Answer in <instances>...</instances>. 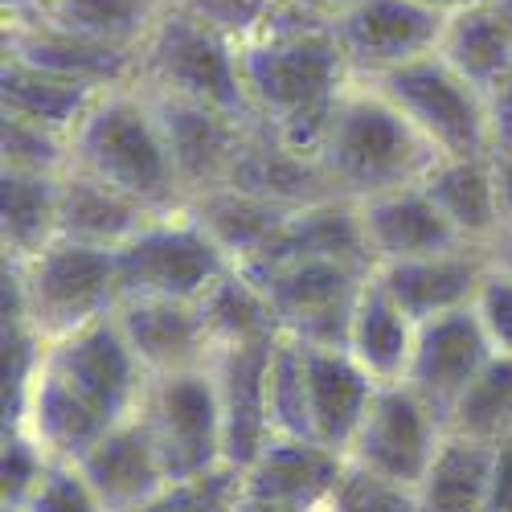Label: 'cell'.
<instances>
[{"instance_id": "cell-1", "label": "cell", "mask_w": 512, "mask_h": 512, "mask_svg": "<svg viewBox=\"0 0 512 512\" xmlns=\"http://www.w3.org/2000/svg\"><path fill=\"white\" fill-rule=\"evenodd\" d=\"M148 373L127 349L115 316L50 340L21 410L29 431L50 459L78 463L111 426L132 418L144 402Z\"/></svg>"}, {"instance_id": "cell-2", "label": "cell", "mask_w": 512, "mask_h": 512, "mask_svg": "<svg viewBox=\"0 0 512 512\" xmlns=\"http://www.w3.org/2000/svg\"><path fill=\"white\" fill-rule=\"evenodd\" d=\"M238 66L254 123L304 156L320 152L332 111L357 78L332 29L254 33L238 46Z\"/></svg>"}, {"instance_id": "cell-3", "label": "cell", "mask_w": 512, "mask_h": 512, "mask_svg": "<svg viewBox=\"0 0 512 512\" xmlns=\"http://www.w3.org/2000/svg\"><path fill=\"white\" fill-rule=\"evenodd\" d=\"M316 160L336 197L369 201L418 185L439 152L414 132L410 119L386 95L373 91L365 78H353V87L332 111Z\"/></svg>"}, {"instance_id": "cell-4", "label": "cell", "mask_w": 512, "mask_h": 512, "mask_svg": "<svg viewBox=\"0 0 512 512\" xmlns=\"http://www.w3.org/2000/svg\"><path fill=\"white\" fill-rule=\"evenodd\" d=\"M70 168L148 205L152 213L185 209L160 123L140 87H115L91 103L70 136Z\"/></svg>"}, {"instance_id": "cell-5", "label": "cell", "mask_w": 512, "mask_h": 512, "mask_svg": "<svg viewBox=\"0 0 512 512\" xmlns=\"http://www.w3.org/2000/svg\"><path fill=\"white\" fill-rule=\"evenodd\" d=\"M115 308V250L54 242L29 263H5V312H21L46 345L107 320Z\"/></svg>"}, {"instance_id": "cell-6", "label": "cell", "mask_w": 512, "mask_h": 512, "mask_svg": "<svg viewBox=\"0 0 512 512\" xmlns=\"http://www.w3.org/2000/svg\"><path fill=\"white\" fill-rule=\"evenodd\" d=\"M136 87L226 111L234 119H254L242 87L238 41L181 9L177 0H168V9L144 37Z\"/></svg>"}, {"instance_id": "cell-7", "label": "cell", "mask_w": 512, "mask_h": 512, "mask_svg": "<svg viewBox=\"0 0 512 512\" xmlns=\"http://www.w3.org/2000/svg\"><path fill=\"white\" fill-rule=\"evenodd\" d=\"M386 95L439 156H488V99L439 50L365 78Z\"/></svg>"}, {"instance_id": "cell-8", "label": "cell", "mask_w": 512, "mask_h": 512, "mask_svg": "<svg viewBox=\"0 0 512 512\" xmlns=\"http://www.w3.org/2000/svg\"><path fill=\"white\" fill-rule=\"evenodd\" d=\"M234 263L222 254L189 209L156 213V218L115 250L119 300H181L197 304Z\"/></svg>"}, {"instance_id": "cell-9", "label": "cell", "mask_w": 512, "mask_h": 512, "mask_svg": "<svg viewBox=\"0 0 512 512\" xmlns=\"http://www.w3.org/2000/svg\"><path fill=\"white\" fill-rule=\"evenodd\" d=\"M140 418L156 443L168 484L205 476L226 463L222 406H218V386H213L209 365L148 377Z\"/></svg>"}, {"instance_id": "cell-10", "label": "cell", "mask_w": 512, "mask_h": 512, "mask_svg": "<svg viewBox=\"0 0 512 512\" xmlns=\"http://www.w3.org/2000/svg\"><path fill=\"white\" fill-rule=\"evenodd\" d=\"M250 279L267 291V300L283 324V336L300 340L308 349H349L353 308L369 271L332 259H291Z\"/></svg>"}, {"instance_id": "cell-11", "label": "cell", "mask_w": 512, "mask_h": 512, "mask_svg": "<svg viewBox=\"0 0 512 512\" xmlns=\"http://www.w3.org/2000/svg\"><path fill=\"white\" fill-rule=\"evenodd\" d=\"M443 435L447 426L439 422V414L406 381H390V386H377L369 414L349 447V463L377 480L414 492L426 476V467H431Z\"/></svg>"}, {"instance_id": "cell-12", "label": "cell", "mask_w": 512, "mask_h": 512, "mask_svg": "<svg viewBox=\"0 0 512 512\" xmlns=\"http://www.w3.org/2000/svg\"><path fill=\"white\" fill-rule=\"evenodd\" d=\"M447 17L451 13L422 5V0H353L332 17V37L353 74L373 78L435 54Z\"/></svg>"}, {"instance_id": "cell-13", "label": "cell", "mask_w": 512, "mask_h": 512, "mask_svg": "<svg viewBox=\"0 0 512 512\" xmlns=\"http://www.w3.org/2000/svg\"><path fill=\"white\" fill-rule=\"evenodd\" d=\"M144 95L160 123V136H164V148H168V160H173V173L181 181L185 201L205 189L226 185L254 119H234L226 111L173 99V95H156V91H144Z\"/></svg>"}, {"instance_id": "cell-14", "label": "cell", "mask_w": 512, "mask_h": 512, "mask_svg": "<svg viewBox=\"0 0 512 512\" xmlns=\"http://www.w3.org/2000/svg\"><path fill=\"white\" fill-rule=\"evenodd\" d=\"M488 357H492V345L480 328V316L472 308H459V312L418 324L410 369L402 381L447 426L451 406L459 402V394L467 386H472V377L488 365Z\"/></svg>"}, {"instance_id": "cell-15", "label": "cell", "mask_w": 512, "mask_h": 512, "mask_svg": "<svg viewBox=\"0 0 512 512\" xmlns=\"http://www.w3.org/2000/svg\"><path fill=\"white\" fill-rule=\"evenodd\" d=\"M279 340H267V345L218 349L209 357V373H213L218 406H222L226 463L238 467V472H246V467L259 459V451L275 439L271 406H267V377H271V357H275Z\"/></svg>"}, {"instance_id": "cell-16", "label": "cell", "mask_w": 512, "mask_h": 512, "mask_svg": "<svg viewBox=\"0 0 512 512\" xmlns=\"http://www.w3.org/2000/svg\"><path fill=\"white\" fill-rule=\"evenodd\" d=\"M5 54L21 58L37 70H50V74H62L70 82H82V87H95V91L136 87V70H140L136 50L103 46V41L66 33V29L41 21V17H9Z\"/></svg>"}, {"instance_id": "cell-17", "label": "cell", "mask_w": 512, "mask_h": 512, "mask_svg": "<svg viewBox=\"0 0 512 512\" xmlns=\"http://www.w3.org/2000/svg\"><path fill=\"white\" fill-rule=\"evenodd\" d=\"M345 472H349V459L340 451H328L312 439L275 435L259 451V459L242 472V484L250 496L283 504L291 512H320L336 496Z\"/></svg>"}, {"instance_id": "cell-18", "label": "cell", "mask_w": 512, "mask_h": 512, "mask_svg": "<svg viewBox=\"0 0 512 512\" xmlns=\"http://www.w3.org/2000/svg\"><path fill=\"white\" fill-rule=\"evenodd\" d=\"M127 349L140 361L148 377L181 373V369H201L213 357L209 332L201 324L197 304L181 300H119L111 312Z\"/></svg>"}, {"instance_id": "cell-19", "label": "cell", "mask_w": 512, "mask_h": 512, "mask_svg": "<svg viewBox=\"0 0 512 512\" xmlns=\"http://www.w3.org/2000/svg\"><path fill=\"white\" fill-rule=\"evenodd\" d=\"M357 209H361L365 242L373 250L377 267L431 259V254H451L467 246L455 234V226L439 213V205L422 193V185H406L394 193L357 201Z\"/></svg>"}, {"instance_id": "cell-20", "label": "cell", "mask_w": 512, "mask_h": 512, "mask_svg": "<svg viewBox=\"0 0 512 512\" xmlns=\"http://www.w3.org/2000/svg\"><path fill=\"white\" fill-rule=\"evenodd\" d=\"M492 259L480 246H463L451 254H431V259H410V263H386L377 267V283L394 295V304L414 320L426 324L435 316L472 308L476 291L488 275Z\"/></svg>"}, {"instance_id": "cell-21", "label": "cell", "mask_w": 512, "mask_h": 512, "mask_svg": "<svg viewBox=\"0 0 512 512\" xmlns=\"http://www.w3.org/2000/svg\"><path fill=\"white\" fill-rule=\"evenodd\" d=\"M74 467L95 488L103 512H136L168 484L164 463L156 455V443L148 435L140 410L132 418H123L119 426H111Z\"/></svg>"}, {"instance_id": "cell-22", "label": "cell", "mask_w": 512, "mask_h": 512, "mask_svg": "<svg viewBox=\"0 0 512 512\" xmlns=\"http://www.w3.org/2000/svg\"><path fill=\"white\" fill-rule=\"evenodd\" d=\"M304 377H308L312 443L349 459V447L377 394V381L353 361L349 349H308V345H304Z\"/></svg>"}, {"instance_id": "cell-23", "label": "cell", "mask_w": 512, "mask_h": 512, "mask_svg": "<svg viewBox=\"0 0 512 512\" xmlns=\"http://www.w3.org/2000/svg\"><path fill=\"white\" fill-rule=\"evenodd\" d=\"M291 259H332V263H345V267H357V271L373 275L377 263H373V250L365 242V226H361L357 201L328 197V201L295 209L287 218V226L279 230V238L267 246L263 259H254L242 271L259 275V271L291 263Z\"/></svg>"}, {"instance_id": "cell-24", "label": "cell", "mask_w": 512, "mask_h": 512, "mask_svg": "<svg viewBox=\"0 0 512 512\" xmlns=\"http://www.w3.org/2000/svg\"><path fill=\"white\" fill-rule=\"evenodd\" d=\"M226 185L242 189L250 197L287 205V209H304V205L336 197L328 177H324V168H320V160L287 148L279 136L267 132L263 123H250V132H246V140L238 148V160L230 168Z\"/></svg>"}, {"instance_id": "cell-25", "label": "cell", "mask_w": 512, "mask_h": 512, "mask_svg": "<svg viewBox=\"0 0 512 512\" xmlns=\"http://www.w3.org/2000/svg\"><path fill=\"white\" fill-rule=\"evenodd\" d=\"M418 185L467 246L488 250L496 242L504 226V205L492 156H439Z\"/></svg>"}, {"instance_id": "cell-26", "label": "cell", "mask_w": 512, "mask_h": 512, "mask_svg": "<svg viewBox=\"0 0 512 512\" xmlns=\"http://www.w3.org/2000/svg\"><path fill=\"white\" fill-rule=\"evenodd\" d=\"M156 213L132 197L115 193L111 185L66 168L58 189V242H78L95 250H119L132 242Z\"/></svg>"}, {"instance_id": "cell-27", "label": "cell", "mask_w": 512, "mask_h": 512, "mask_svg": "<svg viewBox=\"0 0 512 512\" xmlns=\"http://www.w3.org/2000/svg\"><path fill=\"white\" fill-rule=\"evenodd\" d=\"M185 209H189V218L222 246V254L234 267H250L254 259H263L267 246L279 238V230L295 213L287 205L250 197V193L230 189V185H218V189H205V193L189 197Z\"/></svg>"}, {"instance_id": "cell-28", "label": "cell", "mask_w": 512, "mask_h": 512, "mask_svg": "<svg viewBox=\"0 0 512 512\" xmlns=\"http://www.w3.org/2000/svg\"><path fill=\"white\" fill-rule=\"evenodd\" d=\"M99 95L103 91L82 87V82H70L50 70H37L9 54H5V66H0V107H5V119L46 127V132L66 140L74 136L78 119L91 111Z\"/></svg>"}, {"instance_id": "cell-29", "label": "cell", "mask_w": 512, "mask_h": 512, "mask_svg": "<svg viewBox=\"0 0 512 512\" xmlns=\"http://www.w3.org/2000/svg\"><path fill=\"white\" fill-rule=\"evenodd\" d=\"M414 336H418V324L394 304V295L377 283V275H369L361 295H357L353 328H349L353 361L377 381V386H390V381H402L410 369Z\"/></svg>"}, {"instance_id": "cell-30", "label": "cell", "mask_w": 512, "mask_h": 512, "mask_svg": "<svg viewBox=\"0 0 512 512\" xmlns=\"http://www.w3.org/2000/svg\"><path fill=\"white\" fill-rule=\"evenodd\" d=\"M439 54L472 82L476 91H492L512 74V25L496 9V0H480L447 17Z\"/></svg>"}, {"instance_id": "cell-31", "label": "cell", "mask_w": 512, "mask_h": 512, "mask_svg": "<svg viewBox=\"0 0 512 512\" xmlns=\"http://www.w3.org/2000/svg\"><path fill=\"white\" fill-rule=\"evenodd\" d=\"M197 312H201V324L209 332L213 353L238 349V345H267V340L283 336V324L267 300V291L238 267H230L201 295Z\"/></svg>"}, {"instance_id": "cell-32", "label": "cell", "mask_w": 512, "mask_h": 512, "mask_svg": "<svg viewBox=\"0 0 512 512\" xmlns=\"http://www.w3.org/2000/svg\"><path fill=\"white\" fill-rule=\"evenodd\" d=\"M58 189L62 177L0 173V242L5 263H29L58 242Z\"/></svg>"}, {"instance_id": "cell-33", "label": "cell", "mask_w": 512, "mask_h": 512, "mask_svg": "<svg viewBox=\"0 0 512 512\" xmlns=\"http://www.w3.org/2000/svg\"><path fill=\"white\" fill-rule=\"evenodd\" d=\"M496 447L443 435L422 484L414 488L418 512H488Z\"/></svg>"}, {"instance_id": "cell-34", "label": "cell", "mask_w": 512, "mask_h": 512, "mask_svg": "<svg viewBox=\"0 0 512 512\" xmlns=\"http://www.w3.org/2000/svg\"><path fill=\"white\" fill-rule=\"evenodd\" d=\"M164 9L168 0H46L37 13H25V17H41L66 33L140 54L144 37L152 33Z\"/></svg>"}, {"instance_id": "cell-35", "label": "cell", "mask_w": 512, "mask_h": 512, "mask_svg": "<svg viewBox=\"0 0 512 512\" xmlns=\"http://www.w3.org/2000/svg\"><path fill=\"white\" fill-rule=\"evenodd\" d=\"M447 435L484 447L512 443V357L492 353L447 414Z\"/></svg>"}, {"instance_id": "cell-36", "label": "cell", "mask_w": 512, "mask_h": 512, "mask_svg": "<svg viewBox=\"0 0 512 512\" xmlns=\"http://www.w3.org/2000/svg\"><path fill=\"white\" fill-rule=\"evenodd\" d=\"M267 406H271V431L283 439H312L308 426V377H304V345L283 336L271 357L267 377Z\"/></svg>"}, {"instance_id": "cell-37", "label": "cell", "mask_w": 512, "mask_h": 512, "mask_svg": "<svg viewBox=\"0 0 512 512\" xmlns=\"http://www.w3.org/2000/svg\"><path fill=\"white\" fill-rule=\"evenodd\" d=\"M242 488H246L242 472L230 467V463H222V467H213V472H205V476L164 484L136 512H230L242 500Z\"/></svg>"}, {"instance_id": "cell-38", "label": "cell", "mask_w": 512, "mask_h": 512, "mask_svg": "<svg viewBox=\"0 0 512 512\" xmlns=\"http://www.w3.org/2000/svg\"><path fill=\"white\" fill-rule=\"evenodd\" d=\"M0 152H5V173L62 177L70 168V140L46 132V127L21 123V119H5V127H0Z\"/></svg>"}, {"instance_id": "cell-39", "label": "cell", "mask_w": 512, "mask_h": 512, "mask_svg": "<svg viewBox=\"0 0 512 512\" xmlns=\"http://www.w3.org/2000/svg\"><path fill=\"white\" fill-rule=\"evenodd\" d=\"M50 463L54 459L46 455V447H41L29 431H21V426H5V459H0V476H5L0 492H5V508H25L29 496L41 488V480H46Z\"/></svg>"}, {"instance_id": "cell-40", "label": "cell", "mask_w": 512, "mask_h": 512, "mask_svg": "<svg viewBox=\"0 0 512 512\" xmlns=\"http://www.w3.org/2000/svg\"><path fill=\"white\" fill-rule=\"evenodd\" d=\"M328 512H418V500L410 488L386 484V480H377V476L349 463L336 496L328 500Z\"/></svg>"}, {"instance_id": "cell-41", "label": "cell", "mask_w": 512, "mask_h": 512, "mask_svg": "<svg viewBox=\"0 0 512 512\" xmlns=\"http://www.w3.org/2000/svg\"><path fill=\"white\" fill-rule=\"evenodd\" d=\"M25 512H103L95 488L87 484V476L78 472L74 463H50L46 480H41V488L29 496Z\"/></svg>"}, {"instance_id": "cell-42", "label": "cell", "mask_w": 512, "mask_h": 512, "mask_svg": "<svg viewBox=\"0 0 512 512\" xmlns=\"http://www.w3.org/2000/svg\"><path fill=\"white\" fill-rule=\"evenodd\" d=\"M472 312L480 316V328L488 336L492 353L512 357V275H504L500 267H488L472 300Z\"/></svg>"}, {"instance_id": "cell-43", "label": "cell", "mask_w": 512, "mask_h": 512, "mask_svg": "<svg viewBox=\"0 0 512 512\" xmlns=\"http://www.w3.org/2000/svg\"><path fill=\"white\" fill-rule=\"evenodd\" d=\"M484 99H488V136H492L488 156H512V74L500 78Z\"/></svg>"}, {"instance_id": "cell-44", "label": "cell", "mask_w": 512, "mask_h": 512, "mask_svg": "<svg viewBox=\"0 0 512 512\" xmlns=\"http://www.w3.org/2000/svg\"><path fill=\"white\" fill-rule=\"evenodd\" d=\"M488 512H512V443L496 447L492 484H488Z\"/></svg>"}, {"instance_id": "cell-45", "label": "cell", "mask_w": 512, "mask_h": 512, "mask_svg": "<svg viewBox=\"0 0 512 512\" xmlns=\"http://www.w3.org/2000/svg\"><path fill=\"white\" fill-rule=\"evenodd\" d=\"M488 259H492V267H500L504 275H512V222H504V230L488 246Z\"/></svg>"}, {"instance_id": "cell-46", "label": "cell", "mask_w": 512, "mask_h": 512, "mask_svg": "<svg viewBox=\"0 0 512 512\" xmlns=\"http://www.w3.org/2000/svg\"><path fill=\"white\" fill-rule=\"evenodd\" d=\"M230 512H291V508H283V504H271V500H259V496H250V492L242 488V500H238Z\"/></svg>"}, {"instance_id": "cell-47", "label": "cell", "mask_w": 512, "mask_h": 512, "mask_svg": "<svg viewBox=\"0 0 512 512\" xmlns=\"http://www.w3.org/2000/svg\"><path fill=\"white\" fill-rule=\"evenodd\" d=\"M46 0H5V9H9V17H25V13H37Z\"/></svg>"}, {"instance_id": "cell-48", "label": "cell", "mask_w": 512, "mask_h": 512, "mask_svg": "<svg viewBox=\"0 0 512 512\" xmlns=\"http://www.w3.org/2000/svg\"><path fill=\"white\" fill-rule=\"evenodd\" d=\"M422 5L443 9V13H459V9H467V5H480V0H422Z\"/></svg>"}, {"instance_id": "cell-49", "label": "cell", "mask_w": 512, "mask_h": 512, "mask_svg": "<svg viewBox=\"0 0 512 512\" xmlns=\"http://www.w3.org/2000/svg\"><path fill=\"white\" fill-rule=\"evenodd\" d=\"M496 9H500V13H504V21L512 25V0H496Z\"/></svg>"}, {"instance_id": "cell-50", "label": "cell", "mask_w": 512, "mask_h": 512, "mask_svg": "<svg viewBox=\"0 0 512 512\" xmlns=\"http://www.w3.org/2000/svg\"><path fill=\"white\" fill-rule=\"evenodd\" d=\"M5 512H25V508H5Z\"/></svg>"}, {"instance_id": "cell-51", "label": "cell", "mask_w": 512, "mask_h": 512, "mask_svg": "<svg viewBox=\"0 0 512 512\" xmlns=\"http://www.w3.org/2000/svg\"><path fill=\"white\" fill-rule=\"evenodd\" d=\"M320 512H328V508H320Z\"/></svg>"}]
</instances>
